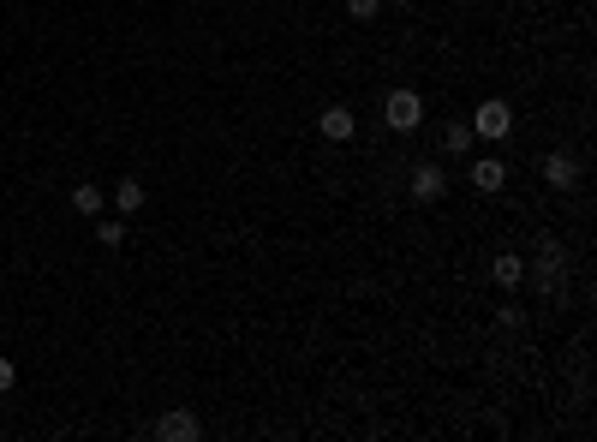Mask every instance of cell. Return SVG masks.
<instances>
[{
    "label": "cell",
    "mask_w": 597,
    "mask_h": 442,
    "mask_svg": "<svg viewBox=\"0 0 597 442\" xmlns=\"http://www.w3.org/2000/svg\"><path fill=\"white\" fill-rule=\"evenodd\" d=\"M490 275H496V281H502V287H520V281H526V257H514V251H502V257H496V263H490Z\"/></svg>",
    "instance_id": "30bf717a"
},
{
    "label": "cell",
    "mask_w": 597,
    "mask_h": 442,
    "mask_svg": "<svg viewBox=\"0 0 597 442\" xmlns=\"http://www.w3.org/2000/svg\"><path fill=\"white\" fill-rule=\"evenodd\" d=\"M377 13H383V0H347V18H358V25H370Z\"/></svg>",
    "instance_id": "5bb4252c"
},
{
    "label": "cell",
    "mask_w": 597,
    "mask_h": 442,
    "mask_svg": "<svg viewBox=\"0 0 597 442\" xmlns=\"http://www.w3.org/2000/svg\"><path fill=\"white\" fill-rule=\"evenodd\" d=\"M96 245H102V251H120V245H126V215H114V221H96Z\"/></svg>",
    "instance_id": "4fadbf2b"
},
{
    "label": "cell",
    "mask_w": 597,
    "mask_h": 442,
    "mask_svg": "<svg viewBox=\"0 0 597 442\" xmlns=\"http://www.w3.org/2000/svg\"><path fill=\"white\" fill-rule=\"evenodd\" d=\"M0 329H6V317H0Z\"/></svg>",
    "instance_id": "ac0fdd59"
},
{
    "label": "cell",
    "mask_w": 597,
    "mask_h": 442,
    "mask_svg": "<svg viewBox=\"0 0 597 442\" xmlns=\"http://www.w3.org/2000/svg\"><path fill=\"white\" fill-rule=\"evenodd\" d=\"M156 437H161V442H198V437H203V425H198V413L173 407V413H161V418H156Z\"/></svg>",
    "instance_id": "5b68a950"
},
{
    "label": "cell",
    "mask_w": 597,
    "mask_h": 442,
    "mask_svg": "<svg viewBox=\"0 0 597 442\" xmlns=\"http://www.w3.org/2000/svg\"><path fill=\"white\" fill-rule=\"evenodd\" d=\"M13 383H18V365H13V359H0V395H6Z\"/></svg>",
    "instance_id": "2e32d148"
},
{
    "label": "cell",
    "mask_w": 597,
    "mask_h": 442,
    "mask_svg": "<svg viewBox=\"0 0 597 442\" xmlns=\"http://www.w3.org/2000/svg\"><path fill=\"white\" fill-rule=\"evenodd\" d=\"M472 132H478V138H508V132H514V108L502 96H484L478 114H472Z\"/></svg>",
    "instance_id": "277c9868"
},
{
    "label": "cell",
    "mask_w": 597,
    "mask_h": 442,
    "mask_svg": "<svg viewBox=\"0 0 597 442\" xmlns=\"http://www.w3.org/2000/svg\"><path fill=\"white\" fill-rule=\"evenodd\" d=\"M406 192H413V203H442L448 198V168H442V162H418Z\"/></svg>",
    "instance_id": "3957f363"
},
{
    "label": "cell",
    "mask_w": 597,
    "mask_h": 442,
    "mask_svg": "<svg viewBox=\"0 0 597 442\" xmlns=\"http://www.w3.org/2000/svg\"><path fill=\"white\" fill-rule=\"evenodd\" d=\"M114 210L120 215H138L143 210V186H138V180H120V186H114Z\"/></svg>",
    "instance_id": "7c38bea8"
},
{
    "label": "cell",
    "mask_w": 597,
    "mask_h": 442,
    "mask_svg": "<svg viewBox=\"0 0 597 442\" xmlns=\"http://www.w3.org/2000/svg\"><path fill=\"white\" fill-rule=\"evenodd\" d=\"M472 138H478V132H472V120H455V126H442V150H448V156H466Z\"/></svg>",
    "instance_id": "9c48e42d"
},
{
    "label": "cell",
    "mask_w": 597,
    "mask_h": 442,
    "mask_svg": "<svg viewBox=\"0 0 597 442\" xmlns=\"http://www.w3.org/2000/svg\"><path fill=\"white\" fill-rule=\"evenodd\" d=\"M472 186H478V192H502V186H508V162L478 156V162H472Z\"/></svg>",
    "instance_id": "ba28073f"
},
{
    "label": "cell",
    "mask_w": 597,
    "mask_h": 442,
    "mask_svg": "<svg viewBox=\"0 0 597 442\" xmlns=\"http://www.w3.org/2000/svg\"><path fill=\"white\" fill-rule=\"evenodd\" d=\"M496 323H502V329H526V311H520V305H502Z\"/></svg>",
    "instance_id": "9a60e30c"
},
{
    "label": "cell",
    "mask_w": 597,
    "mask_h": 442,
    "mask_svg": "<svg viewBox=\"0 0 597 442\" xmlns=\"http://www.w3.org/2000/svg\"><path fill=\"white\" fill-rule=\"evenodd\" d=\"M72 210H78V215H102L108 198H102V186H72Z\"/></svg>",
    "instance_id": "8fae6325"
},
{
    "label": "cell",
    "mask_w": 597,
    "mask_h": 442,
    "mask_svg": "<svg viewBox=\"0 0 597 442\" xmlns=\"http://www.w3.org/2000/svg\"><path fill=\"white\" fill-rule=\"evenodd\" d=\"M543 180H550L555 192H568L573 180H580V162H573L568 150H555V156H543Z\"/></svg>",
    "instance_id": "52a82bcc"
},
{
    "label": "cell",
    "mask_w": 597,
    "mask_h": 442,
    "mask_svg": "<svg viewBox=\"0 0 597 442\" xmlns=\"http://www.w3.org/2000/svg\"><path fill=\"white\" fill-rule=\"evenodd\" d=\"M526 275H532V287H538L543 300L562 293V287H568V251H562V240H538V263H526Z\"/></svg>",
    "instance_id": "6da1fadb"
},
{
    "label": "cell",
    "mask_w": 597,
    "mask_h": 442,
    "mask_svg": "<svg viewBox=\"0 0 597 442\" xmlns=\"http://www.w3.org/2000/svg\"><path fill=\"white\" fill-rule=\"evenodd\" d=\"M317 126H323L328 143H347V138L358 132V120H353V108H341V102H335V108H323V114H317Z\"/></svg>",
    "instance_id": "8992f818"
},
{
    "label": "cell",
    "mask_w": 597,
    "mask_h": 442,
    "mask_svg": "<svg viewBox=\"0 0 597 442\" xmlns=\"http://www.w3.org/2000/svg\"><path fill=\"white\" fill-rule=\"evenodd\" d=\"M388 6H413V0H388Z\"/></svg>",
    "instance_id": "e0dca14e"
},
{
    "label": "cell",
    "mask_w": 597,
    "mask_h": 442,
    "mask_svg": "<svg viewBox=\"0 0 597 442\" xmlns=\"http://www.w3.org/2000/svg\"><path fill=\"white\" fill-rule=\"evenodd\" d=\"M383 120H388V132H418L425 126V96H418V90H388L383 96Z\"/></svg>",
    "instance_id": "7a4b0ae2"
}]
</instances>
